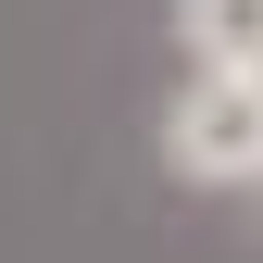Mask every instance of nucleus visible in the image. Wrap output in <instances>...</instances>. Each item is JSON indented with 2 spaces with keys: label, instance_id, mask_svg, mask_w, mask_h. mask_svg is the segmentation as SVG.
Listing matches in <instances>:
<instances>
[{
  "label": "nucleus",
  "instance_id": "obj_1",
  "mask_svg": "<svg viewBox=\"0 0 263 263\" xmlns=\"http://www.w3.org/2000/svg\"><path fill=\"white\" fill-rule=\"evenodd\" d=\"M163 176L176 188H263V101L226 63H188V88L163 101Z\"/></svg>",
  "mask_w": 263,
  "mask_h": 263
},
{
  "label": "nucleus",
  "instance_id": "obj_2",
  "mask_svg": "<svg viewBox=\"0 0 263 263\" xmlns=\"http://www.w3.org/2000/svg\"><path fill=\"white\" fill-rule=\"evenodd\" d=\"M176 38H188V63H251L263 50V0H176Z\"/></svg>",
  "mask_w": 263,
  "mask_h": 263
}]
</instances>
